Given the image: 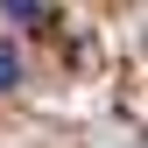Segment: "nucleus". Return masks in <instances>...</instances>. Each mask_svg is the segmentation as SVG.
<instances>
[{
    "label": "nucleus",
    "mask_w": 148,
    "mask_h": 148,
    "mask_svg": "<svg viewBox=\"0 0 148 148\" xmlns=\"http://www.w3.org/2000/svg\"><path fill=\"white\" fill-rule=\"evenodd\" d=\"M0 21H21V28H42V21H49V7H42V0H7V7H0Z\"/></svg>",
    "instance_id": "obj_1"
},
{
    "label": "nucleus",
    "mask_w": 148,
    "mask_h": 148,
    "mask_svg": "<svg viewBox=\"0 0 148 148\" xmlns=\"http://www.w3.org/2000/svg\"><path fill=\"white\" fill-rule=\"evenodd\" d=\"M14 85H21V57L0 42V92H14Z\"/></svg>",
    "instance_id": "obj_2"
}]
</instances>
